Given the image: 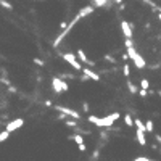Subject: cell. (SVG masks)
Listing matches in <instances>:
<instances>
[{
	"label": "cell",
	"mask_w": 161,
	"mask_h": 161,
	"mask_svg": "<svg viewBox=\"0 0 161 161\" xmlns=\"http://www.w3.org/2000/svg\"><path fill=\"white\" fill-rule=\"evenodd\" d=\"M56 110H58V111H61V113H65V114H68V116H71V118H74V119H79V118H80V114H79L77 111H73L71 108H65V106H56Z\"/></svg>",
	"instance_id": "5b68a950"
},
{
	"label": "cell",
	"mask_w": 161,
	"mask_h": 161,
	"mask_svg": "<svg viewBox=\"0 0 161 161\" xmlns=\"http://www.w3.org/2000/svg\"><path fill=\"white\" fill-rule=\"evenodd\" d=\"M139 94H140V97H147V95H148V90L140 89V90H139Z\"/></svg>",
	"instance_id": "44dd1931"
},
{
	"label": "cell",
	"mask_w": 161,
	"mask_h": 161,
	"mask_svg": "<svg viewBox=\"0 0 161 161\" xmlns=\"http://www.w3.org/2000/svg\"><path fill=\"white\" fill-rule=\"evenodd\" d=\"M34 63H37V65H40V66H42V65H44V61H40V60H37V58H36V60H34Z\"/></svg>",
	"instance_id": "4316f807"
},
{
	"label": "cell",
	"mask_w": 161,
	"mask_h": 161,
	"mask_svg": "<svg viewBox=\"0 0 161 161\" xmlns=\"http://www.w3.org/2000/svg\"><path fill=\"white\" fill-rule=\"evenodd\" d=\"M134 161H152V159H148V158H137V159H134Z\"/></svg>",
	"instance_id": "484cf974"
},
{
	"label": "cell",
	"mask_w": 161,
	"mask_h": 161,
	"mask_svg": "<svg viewBox=\"0 0 161 161\" xmlns=\"http://www.w3.org/2000/svg\"><path fill=\"white\" fill-rule=\"evenodd\" d=\"M118 118H119V113H113V114H110V116H106V118L89 116V123L98 126V127H110L114 121H118Z\"/></svg>",
	"instance_id": "6da1fadb"
},
{
	"label": "cell",
	"mask_w": 161,
	"mask_h": 161,
	"mask_svg": "<svg viewBox=\"0 0 161 161\" xmlns=\"http://www.w3.org/2000/svg\"><path fill=\"white\" fill-rule=\"evenodd\" d=\"M82 73H84L87 77L94 79V80H100V76H98V74H97V73H94V71H90L89 68H82Z\"/></svg>",
	"instance_id": "9c48e42d"
},
{
	"label": "cell",
	"mask_w": 161,
	"mask_h": 161,
	"mask_svg": "<svg viewBox=\"0 0 161 161\" xmlns=\"http://www.w3.org/2000/svg\"><path fill=\"white\" fill-rule=\"evenodd\" d=\"M158 18H159V21H161V13H159V15H158Z\"/></svg>",
	"instance_id": "f1b7e54d"
},
{
	"label": "cell",
	"mask_w": 161,
	"mask_h": 161,
	"mask_svg": "<svg viewBox=\"0 0 161 161\" xmlns=\"http://www.w3.org/2000/svg\"><path fill=\"white\" fill-rule=\"evenodd\" d=\"M23 124H24V121H23L21 118H20V119H15V121H11V123H8V124H7V129H5V131L13 132V131H16L18 127H21Z\"/></svg>",
	"instance_id": "277c9868"
},
{
	"label": "cell",
	"mask_w": 161,
	"mask_h": 161,
	"mask_svg": "<svg viewBox=\"0 0 161 161\" xmlns=\"http://www.w3.org/2000/svg\"><path fill=\"white\" fill-rule=\"evenodd\" d=\"M108 0H92V5H94L95 8H100V7H105Z\"/></svg>",
	"instance_id": "7c38bea8"
},
{
	"label": "cell",
	"mask_w": 161,
	"mask_h": 161,
	"mask_svg": "<svg viewBox=\"0 0 161 161\" xmlns=\"http://www.w3.org/2000/svg\"><path fill=\"white\" fill-rule=\"evenodd\" d=\"M73 139H74V142H77V143H84V139H82V135H74Z\"/></svg>",
	"instance_id": "d6986e66"
},
{
	"label": "cell",
	"mask_w": 161,
	"mask_h": 161,
	"mask_svg": "<svg viewBox=\"0 0 161 161\" xmlns=\"http://www.w3.org/2000/svg\"><path fill=\"white\" fill-rule=\"evenodd\" d=\"M77 56H79V60L82 61V63H85V65H92V61L87 58V56H85V53L82 50H77Z\"/></svg>",
	"instance_id": "8fae6325"
},
{
	"label": "cell",
	"mask_w": 161,
	"mask_h": 161,
	"mask_svg": "<svg viewBox=\"0 0 161 161\" xmlns=\"http://www.w3.org/2000/svg\"><path fill=\"white\" fill-rule=\"evenodd\" d=\"M159 152H161V150H159Z\"/></svg>",
	"instance_id": "f546056e"
},
{
	"label": "cell",
	"mask_w": 161,
	"mask_h": 161,
	"mask_svg": "<svg viewBox=\"0 0 161 161\" xmlns=\"http://www.w3.org/2000/svg\"><path fill=\"white\" fill-rule=\"evenodd\" d=\"M61 82H63V80L58 79V77H53V79H52V87H53V90L56 92V94L63 92V89H61Z\"/></svg>",
	"instance_id": "ba28073f"
},
{
	"label": "cell",
	"mask_w": 161,
	"mask_h": 161,
	"mask_svg": "<svg viewBox=\"0 0 161 161\" xmlns=\"http://www.w3.org/2000/svg\"><path fill=\"white\" fill-rule=\"evenodd\" d=\"M66 124L70 126V127H74V126H76V123H74V121H71V119H68V121H66Z\"/></svg>",
	"instance_id": "603a6c76"
},
{
	"label": "cell",
	"mask_w": 161,
	"mask_h": 161,
	"mask_svg": "<svg viewBox=\"0 0 161 161\" xmlns=\"http://www.w3.org/2000/svg\"><path fill=\"white\" fill-rule=\"evenodd\" d=\"M127 87H129V90L132 92V94H137V87H135V85H134V84L131 82V80L127 82Z\"/></svg>",
	"instance_id": "ac0fdd59"
},
{
	"label": "cell",
	"mask_w": 161,
	"mask_h": 161,
	"mask_svg": "<svg viewBox=\"0 0 161 161\" xmlns=\"http://www.w3.org/2000/svg\"><path fill=\"white\" fill-rule=\"evenodd\" d=\"M124 123H126V126H129V127H131V126H134V119H132L131 114H126V116H124Z\"/></svg>",
	"instance_id": "4fadbf2b"
},
{
	"label": "cell",
	"mask_w": 161,
	"mask_h": 161,
	"mask_svg": "<svg viewBox=\"0 0 161 161\" xmlns=\"http://www.w3.org/2000/svg\"><path fill=\"white\" fill-rule=\"evenodd\" d=\"M114 2H116V3H121V0H114Z\"/></svg>",
	"instance_id": "83f0119b"
},
{
	"label": "cell",
	"mask_w": 161,
	"mask_h": 161,
	"mask_svg": "<svg viewBox=\"0 0 161 161\" xmlns=\"http://www.w3.org/2000/svg\"><path fill=\"white\" fill-rule=\"evenodd\" d=\"M121 29H123V34L126 39H132V29L127 21H121Z\"/></svg>",
	"instance_id": "8992f818"
},
{
	"label": "cell",
	"mask_w": 161,
	"mask_h": 161,
	"mask_svg": "<svg viewBox=\"0 0 161 161\" xmlns=\"http://www.w3.org/2000/svg\"><path fill=\"white\" fill-rule=\"evenodd\" d=\"M79 150L80 152H85V145H84V143H79Z\"/></svg>",
	"instance_id": "d4e9b609"
},
{
	"label": "cell",
	"mask_w": 161,
	"mask_h": 161,
	"mask_svg": "<svg viewBox=\"0 0 161 161\" xmlns=\"http://www.w3.org/2000/svg\"><path fill=\"white\" fill-rule=\"evenodd\" d=\"M95 10V7H94V5H89V7H84V8H80L79 10V13H77V16H79V18L80 20H82L84 18V16H87V15H90L92 13V11H94Z\"/></svg>",
	"instance_id": "52a82bcc"
},
{
	"label": "cell",
	"mask_w": 161,
	"mask_h": 161,
	"mask_svg": "<svg viewBox=\"0 0 161 161\" xmlns=\"http://www.w3.org/2000/svg\"><path fill=\"white\" fill-rule=\"evenodd\" d=\"M131 74V68H129V65H124V76H129Z\"/></svg>",
	"instance_id": "ffe728a7"
},
{
	"label": "cell",
	"mask_w": 161,
	"mask_h": 161,
	"mask_svg": "<svg viewBox=\"0 0 161 161\" xmlns=\"http://www.w3.org/2000/svg\"><path fill=\"white\" fill-rule=\"evenodd\" d=\"M61 89H63V90H65V92H66L68 89H70V85H68V84L65 82V80H63V82H61Z\"/></svg>",
	"instance_id": "7402d4cb"
},
{
	"label": "cell",
	"mask_w": 161,
	"mask_h": 161,
	"mask_svg": "<svg viewBox=\"0 0 161 161\" xmlns=\"http://www.w3.org/2000/svg\"><path fill=\"white\" fill-rule=\"evenodd\" d=\"M60 27H61V29H66V27H68V23H66V21H63L61 24H60Z\"/></svg>",
	"instance_id": "cb8c5ba5"
},
{
	"label": "cell",
	"mask_w": 161,
	"mask_h": 161,
	"mask_svg": "<svg viewBox=\"0 0 161 161\" xmlns=\"http://www.w3.org/2000/svg\"><path fill=\"white\" fill-rule=\"evenodd\" d=\"M0 5H2L3 8H7V10H11V8H13V7H11V3L7 2V0H0Z\"/></svg>",
	"instance_id": "2e32d148"
},
{
	"label": "cell",
	"mask_w": 161,
	"mask_h": 161,
	"mask_svg": "<svg viewBox=\"0 0 161 161\" xmlns=\"http://www.w3.org/2000/svg\"><path fill=\"white\" fill-rule=\"evenodd\" d=\"M126 48H127V55H129V58L135 63V66L139 68V70L145 68V60H143L142 56L137 53V50L134 48V45H131V47H126Z\"/></svg>",
	"instance_id": "7a4b0ae2"
},
{
	"label": "cell",
	"mask_w": 161,
	"mask_h": 161,
	"mask_svg": "<svg viewBox=\"0 0 161 161\" xmlns=\"http://www.w3.org/2000/svg\"><path fill=\"white\" fill-rule=\"evenodd\" d=\"M137 140H139V143L143 147V145H147V139H145V131H142V129H137Z\"/></svg>",
	"instance_id": "30bf717a"
},
{
	"label": "cell",
	"mask_w": 161,
	"mask_h": 161,
	"mask_svg": "<svg viewBox=\"0 0 161 161\" xmlns=\"http://www.w3.org/2000/svg\"><path fill=\"white\" fill-rule=\"evenodd\" d=\"M145 131L147 132H153V123L152 121H147L145 123Z\"/></svg>",
	"instance_id": "e0dca14e"
},
{
	"label": "cell",
	"mask_w": 161,
	"mask_h": 161,
	"mask_svg": "<svg viewBox=\"0 0 161 161\" xmlns=\"http://www.w3.org/2000/svg\"><path fill=\"white\" fill-rule=\"evenodd\" d=\"M140 89L148 90V89H150V82H148L147 79H142V80H140Z\"/></svg>",
	"instance_id": "5bb4252c"
},
{
	"label": "cell",
	"mask_w": 161,
	"mask_h": 161,
	"mask_svg": "<svg viewBox=\"0 0 161 161\" xmlns=\"http://www.w3.org/2000/svg\"><path fill=\"white\" fill-rule=\"evenodd\" d=\"M63 58H65V61L70 63V65L74 68V70L82 71V66H80V63L77 61V58H76V56H74L73 53H65V55H63Z\"/></svg>",
	"instance_id": "3957f363"
},
{
	"label": "cell",
	"mask_w": 161,
	"mask_h": 161,
	"mask_svg": "<svg viewBox=\"0 0 161 161\" xmlns=\"http://www.w3.org/2000/svg\"><path fill=\"white\" fill-rule=\"evenodd\" d=\"M8 137H10V132H8V131H3V132H0V142L7 140Z\"/></svg>",
	"instance_id": "9a60e30c"
}]
</instances>
